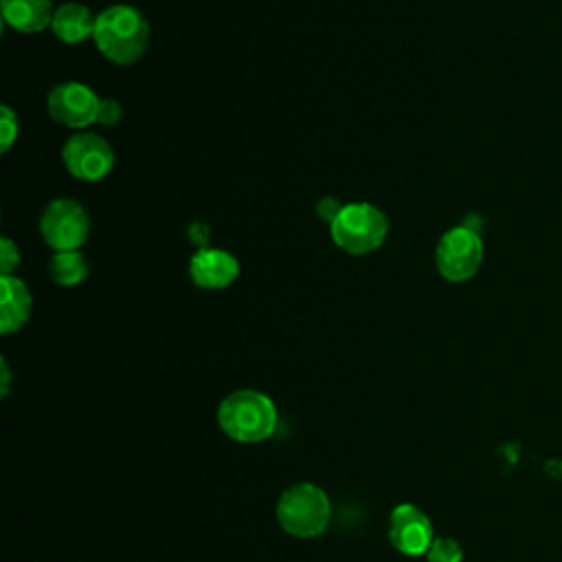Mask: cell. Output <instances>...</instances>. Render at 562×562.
<instances>
[{
	"label": "cell",
	"instance_id": "19",
	"mask_svg": "<svg viewBox=\"0 0 562 562\" xmlns=\"http://www.w3.org/2000/svg\"><path fill=\"white\" fill-rule=\"evenodd\" d=\"M340 209H342V206H338V204H336V200H331V198H325V200H321V202H318V209H316V213H318V215H321V217H323V220L329 224V222H331V220L338 215V211H340Z\"/></svg>",
	"mask_w": 562,
	"mask_h": 562
},
{
	"label": "cell",
	"instance_id": "3",
	"mask_svg": "<svg viewBox=\"0 0 562 562\" xmlns=\"http://www.w3.org/2000/svg\"><path fill=\"white\" fill-rule=\"evenodd\" d=\"M331 518V503L323 487L314 483H294L277 501V520L294 538L321 536Z\"/></svg>",
	"mask_w": 562,
	"mask_h": 562
},
{
	"label": "cell",
	"instance_id": "11",
	"mask_svg": "<svg viewBox=\"0 0 562 562\" xmlns=\"http://www.w3.org/2000/svg\"><path fill=\"white\" fill-rule=\"evenodd\" d=\"M33 296L26 283L13 274L0 279V331L2 336L20 331L31 318Z\"/></svg>",
	"mask_w": 562,
	"mask_h": 562
},
{
	"label": "cell",
	"instance_id": "6",
	"mask_svg": "<svg viewBox=\"0 0 562 562\" xmlns=\"http://www.w3.org/2000/svg\"><path fill=\"white\" fill-rule=\"evenodd\" d=\"M40 235L44 244L55 252L79 250V246H83L90 235V215L75 200H53L42 211Z\"/></svg>",
	"mask_w": 562,
	"mask_h": 562
},
{
	"label": "cell",
	"instance_id": "9",
	"mask_svg": "<svg viewBox=\"0 0 562 562\" xmlns=\"http://www.w3.org/2000/svg\"><path fill=\"white\" fill-rule=\"evenodd\" d=\"M430 518L413 503H400L389 514V540L391 544L408 558L426 555L432 542Z\"/></svg>",
	"mask_w": 562,
	"mask_h": 562
},
{
	"label": "cell",
	"instance_id": "18",
	"mask_svg": "<svg viewBox=\"0 0 562 562\" xmlns=\"http://www.w3.org/2000/svg\"><path fill=\"white\" fill-rule=\"evenodd\" d=\"M123 116V110H121V103L116 99H101V105H99V114H97V123L99 125H116Z\"/></svg>",
	"mask_w": 562,
	"mask_h": 562
},
{
	"label": "cell",
	"instance_id": "8",
	"mask_svg": "<svg viewBox=\"0 0 562 562\" xmlns=\"http://www.w3.org/2000/svg\"><path fill=\"white\" fill-rule=\"evenodd\" d=\"M99 105L101 99L97 92L79 81L57 83L46 97V110L50 119L72 130H86L88 125L97 123Z\"/></svg>",
	"mask_w": 562,
	"mask_h": 562
},
{
	"label": "cell",
	"instance_id": "2",
	"mask_svg": "<svg viewBox=\"0 0 562 562\" xmlns=\"http://www.w3.org/2000/svg\"><path fill=\"white\" fill-rule=\"evenodd\" d=\"M217 424L222 432L237 443H259L277 430L279 413L266 393L239 389L220 402Z\"/></svg>",
	"mask_w": 562,
	"mask_h": 562
},
{
	"label": "cell",
	"instance_id": "5",
	"mask_svg": "<svg viewBox=\"0 0 562 562\" xmlns=\"http://www.w3.org/2000/svg\"><path fill=\"white\" fill-rule=\"evenodd\" d=\"M483 263V241L481 235L463 224L446 231L435 248L437 272L452 283L472 279Z\"/></svg>",
	"mask_w": 562,
	"mask_h": 562
},
{
	"label": "cell",
	"instance_id": "13",
	"mask_svg": "<svg viewBox=\"0 0 562 562\" xmlns=\"http://www.w3.org/2000/svg\"><path fill=\"white\" fill-rule=\"evenodd\" d=\"M94 20L97 15H92L88 7L79 2H66L59 9H55L50 29L59 42L81 44L86 37H92Z\"/></svg>",
	"mask_w": 562,
	"mask_h": 562
},
{
	"label": "cell",
	"instance_id": "4",
	"mask_svg": "<svg viewBox=\"0 0 562 562\" xmlns=\"http://www.w3.org/2000/svg\"><path fill=\"white\" fill-rule=\"evenodd\" d=\"M329 235L340 250L349 255H369L384 244L389 220L369 202H351L329 222Z\"/></svg>",
	"mask_w": 562,
	"mask_h": 562
},
{
	"label": "cell",
	"instance_id": "15",
	"mask_svg": "<svg viewBox=\"0 0 562 562\" xmlns=\"http://www.w3.org/2000/svg\"><path fill=\"white\" fill-rule=\"evenodd\" d=\"M424 558H426V562H461L463 549H461L459 540H454L450 536H435Z\"/></svg>",
	"mask_w": 562,
	"mask_h": 562
},
{
	"label": "cell",
	"instance_id": "16",
	"mask_svg": "<svg viewBox=\"0 0 562 562\" xmlns=\"http://www.w3.org/2000/svg\"><path fill=\"white\" fill-rule=\"evenodd\" d=\"M18 140V116L9 105L0 108V151H9Z\"/></svg>",
	"mask_w": 562,
	"mask_h": 562
},
{
	"label": "cell",
	"instance_id": "7",
	"mask_svg": "<svg viewBox=\"0 0 562 562\" xmlns=\"http://www.w3.org/2000/svg\"><path fill=\"white\" fill-rule=\"evenodd\" d=\"M61 160L66 171L77 180L97 182L112 171L114 151L103 136L94 132H77L64 143Z\"/></svg>",
	"mask_w": 562,
	"mask_h": 562
},
{
	"label": "cell",
	"instance_id": "17",
	"mask_svg": "<svg viewBox=\"0 0 562 562\" xmlns=\"http://www.w3.org/2000/svg\"><path fill=\"white\" fill-rule=\"evenodd\" d=\"M20 263V250L18 246L11 241V237H2L0 239V266H2V277L11 274Z\"/></svg>",
	"mask_w": 562,
	"mask_h": 562
},
{
	"label": "cell",
	"instance_id": "12",
	"mask_svg": "<svg viewBox=\"0 0 562 562\" xmlns=\"http://www.w3.org/2000/svg\"><path fill=\"white\" fill-rule=\"evenodd\" d=\"M50 0H2V20L20 33H40L53 22Z\"/></svg>",
	"mask_w": 562,
	"mask_h": 562
},
{
	"label": "cell",
	"instance_id": "20",
	"mask_svg": "<svg viewBox=\"0 0 562 562\" xmlns=\"http://www.w3.org/2000/svg\"><path fill=\"white\" fill-rule=\"evenodd\" d=\"M9 391V367L7 360H2V395H7Z\"/></svg>",
	"mask_w": 562,
	"mask_h": 562
},
{
	"label": "cell",
	"instance_id": "14",
	"mask_svg": "<svg viewBox=\"0 0 562 562\" xmlns=\"http://www.w3.org/2000/svg\"><path fill=\"white\" fill-rule=\"evenodd\" d=\"M90 272L86 257L79 250H59L48 261V277L64 288L79 285Z\"/></svg>",
	"mask_w": 562,
	"mask_h": 562
},
{
	"label": "cell",
	"instance_id": "10",
	"mask_svg": "<svg viewBox=\"0 0 562 562\" xmlns=\"http://www.w3.org/2000/svg\"><path fill=\"white\" fill-rule=\"evenodd\" d=\"M239 274V261L222 248H202L189 261V277L202 290L228 288Z\"/></svg>",
	"mask_w": 562,
	"mask_h": 562
},
{
	"label": "cell",
	"instance_id": "1",
	"mask_svg": "<svg viewBox=\"0 0 562 562\" xmlns=\"http://www.w3.org/2000/svg\"><path fill=\"white\" fill-rule=\"evenodd\" d=\"M92 40L108 61L132 66L147 50L149 22L132 4H112L97 15Z\"/></svg>",
	"mask_w": 562,
	"mask_h": 562
}]
</instances>
